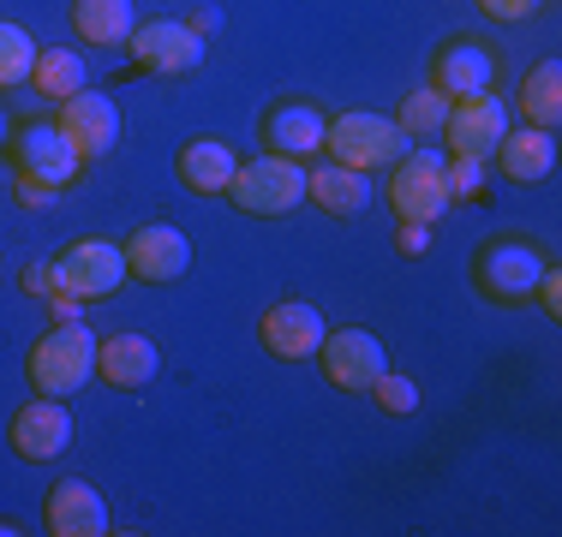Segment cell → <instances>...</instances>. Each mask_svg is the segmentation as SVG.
<instances>
[{"label": "cell", "instance_id": "1", "mask_svg": "<svg viewBox=\"0 0 562 537\" xmlns=\"http://www.w3.org/2000/svg\"><path fill=\"white\" fill-rule=\"evenodd\" d=\"M413 144L401 138V126L390 114H371V107H347V114H336L324 126V156L341 161V168H395L401 156H407Z\"/></svg>", "mask_w": 562, "mask_h": 537}, {"label": "cell", "instance_id": "2", "mask_svg": "<svg viewBox=\"0 0 562 537\" xmlns=\"http://www.w3.org/2000/svg\"><path fill=\"white\" fill-rule=\"evenodd\" d=\"M24 370H31L36 395H55V400L78 395V388L97 376V334H90L85 322H60V329H48L43 341L31 346Z\"/></svg>", "mask_w": 562, "mask_h": 537}, {"label": "cell", "instance_id": "3", "mask_svg": "<svg viewBox=\"0 0 562 537\" xmlns=\"http://www.w3.org/2000/svg\"><path fill=\"white\" fill-rule=\"evenodd\" d=\"M449 156L437 150H407L390 168V209L401 215V221H425L437 227L449 215Z\"/></svg>", "mask_w": 562, "mask_h": 537}, {"label": "cell", "instance_id": "4", "mask_svg": "<svg viewBox=\"0 0 562 537\" xmlns=\"http://www.w3.org/2000/svg\"><path fill=\"white\" fill-rule=\"evenodd\" d=\"M544 268H551V263L539 258V245H532V239L503 233V239H491V245L473 258V287L485 293L491 305H527Z\"/></svg>", "mask_w": 562, "mask_h": 537}, {"label": "cell", "instance_id": "5", "mask_svg": "<svg viewBox=\"0 0 562 537\" xmlns=\"http://www.w3.org/2000/svg\"><path fill=\"white\" fill-rule=\"evenodd\" d=\"M126 287V251L114 239H72V245L55 258V293L78 305H97V299H114Z\"/></svg>", "mask_w": 562, "mask_h": 537}, {"label": "cell", "instance_id": "6", "mask_svg": "<svg viewBox=\"0 0 562 537\" xmlns=\"http://www.w3.org/2000/svg\"><path fill=\"white\" fill-rule=\"evenodd\" d=\"M227 197H234V204L246 209V215H288V209L305 204V168H300L293 156L263 150V156L239 161V173H234V185H227Z\"/></svg>", "mask_w": 562, "mask_h": 537}, {"label": "cell", "instance_id": "7", "mask_svg": "<svg viewBox=\"0 0 562 537\" xmlns=\"http://www.w3.org/2000/svg\"><path fill=\"white\" fill-rule=\"evenodd\" d=\"M12 168L24 173V180H43V185H72L78 168H85V156L66 144V132L55 119H24V126H12Z\"/></svg>", "mask_w": 562, "mask_h": 537}, {"label": "cell", "instance_id": "8", "mask_svg": "<svg viewBox=\"0 0 562 537\" xmlns=\"http://www.w3.org/2000/svg\"><path fill=\"white\" fill-rule=\"evenodd\" d=\"M317 365H324V382H336L341 395H371V382L390 370V353L371 329H329L317 346Z\"/></svg>", "mask_w": 562, "mask_h": 537}, {"label": "cell", "instance_id": "9", "mask_svg": "<svg viewBox=\"0 0 562 537\" xmlns=\"http://www.w3.org/2000/svg\"><path fill=\"white\" fill-rule=\"evenodd\" d=\"M126 48H132V60L156 78H180V72H198V66H204V36L186 19H144Z\"/></svg>", "mask_w": 562, "mask_h": 537}, {"label": "cell", "instance_id": "10", "mask_svg": "<svg viewBox=\"0 0 562 537\" xmlns=\"http://www.w3.org/2000/svg\"><path fill=\"white\" fill-rule=\"evenodd\" d=\"M7 442H12V454H19V460H31V466L60 460V454L72 448V412H66V400L36 395L31 407H19V412H12Z\"/></svg>", "mask_w": 562, "mask_h": 537}, {"label": "cell", "instance_id": "11", "mask_svg": "<svg viewBox=\"0 0 562 537\" xmlns=\"http://www.w3.org/2000/svg\"><path fill=\"white\" fill-rule=\"evenodd\" d=\"M508 126H515L508 102H503V96H491V90H479V96H461V102L449 107L443 144H449V156H479V161H491Z\"/></svg>", "mask_w": 562, "mask_h": 537}, {"label": "cell", "instance_id": "12", "mask_svg": "<svg viewBox=\"0 0 562 537\" xmlns=\"http://www.w3.org/2000/svg\"><path fill=\"white\" fill-rule=\"evenodd\" d=\"M55 126L66 132V144L90 161V156H109L120 144V107H114V96H102V90L85 84L78 96L55 102Z\"/></svg>", "mask_w": 562, "mask_h": 537}, {"label": "cell", "instance_id": "13", "mask_svg": "<svg viewBox=\"0 0 562 537\" xmlns=\"http://www.w3.org/2000/svg\"><path fill=\"white\" fill-rule=\"evenodd\" d=\"M120 251H126V275L150 281V287H168V281H180L186 268H192V239L168 221H150V227H138V233H126Z\"/></svg>", "mask_w": 562, "mask_h": 537}, {"label": "cell", "instance_id": "14", "mask_svg": "<svg viewBox=\"0 0 562 537\" xmlns=\"http://www.w3.org/2000/svg\"><path fill=\"white\" fill-rule=\"evenodd\" d=\"M258 334H263V353H270V358H288V365H300V358H317V346H324L329 322H324V311H317V305L281 299V305H270V311H263Z\"/></svg>", "mask_w": 562, "mask_h": 537}, {"label": "cell", "instance_id": "15", "mask_svg": "<svg viewBox=\"0 0 562 537\" xmlns=\"http://www.w3.org/2000/svg\"><path fill=\"white\" fill-rule=\"evenodd\" d=\"M431 84L443 90L449 102L479 96V90L497 84V54H491V43H479V36H454V43L437 48V60H431Z\"/></svg>", "mask_w": 562, "mask_h": 537}, {"label": "cell", "instance_id": "16", "mask_svg": "<svg viewBox=\"0 0 562 537\" xmlns=\"http://www.w3.org/2000/svg\"><path fill=\"white\" fill-rule=\"evenodd\" d=\"M43 519L55 537H102L109 532V502L97 495V483L60 478L55 490L43 495Z\"/></svg>", "mask_w": 562, "mask_h": 537}, {"label": "cell", "instance_id": "17", "mask_svg": "<svg viewBox=\"0 0 562 537\" xmlns=\"http://www.w3.org/2000/svg\"><path fill=\"white\" fill-rule=\"evenodd\" d=\"M156 370H162V353H156L150 334H109V341H97V376L120 395H138L144 382H156Z\"/></svg>", "mask_w": 562, "mask_h": 537}, {"label": "cell", "instance_id": "18", "mask_svg": "<svg viewBox=\"0 0 562 537\" xmlns=\"http://www.w3.org/2000/svg\"><path fill=\"white\" fill-rule=\"evenodd\" d=\"M324 107H312V102H281L263 114V150H276V156H293V161H305V156H324Z\"/></svg>", "mask_w": 562, "mask_h": 537}, {"label": "cell", "instance_id": "19", "mask_svg": "<svg viewBox=\"0 0 562 537\" xmlns=\"http://www.w3.org/2000/svg\"><path fill=\"white\" fill-rule=\"evenodd\" d=\"M173 173H180V185L198 197H227V185H234V173H239V156H234V144H222V138H192L173 156Z\"/></svg>", "mask_w": 562, "mask_h": 537}, {"label": "cell", "instance_id": "20", "mask_svg": "<svg viewBox=\"0 0 562 537\" xmlns=\"http://www.w3.org/2000/svg\"><path fill=\"white\" fill-rule=\"evenodd\" d=\"M503 168V180H515V185H532V180H544V173L557 168V132H544V126H508L503 132V144H497V156H491Z\"/></svg>", "mask_w": 562, "mask_h": 537}, {"label": "cell", "instance_id": "21", "mask_svg": "<svg viewBox=\"0 0 562 537\" xmlns=\"http://www.w3.org/2000/svg\"><path fill=\"white\" fill-rule=\"evenodd\" d=\"M305 197L329 215H359L371 204V180L359 168H341V161H317V168H305Z\"/></svg>", "mask_w": 562, "mask_h": 537}, {"label": "cell", "instance_id": "22", "mask_svg": "<svg viewBox=\"0 0 562 537\" xmlns=\"http://www.w3.org/2000/svg\"><path fill=\"white\" fill-rule=\"evenodd\" d=\"M72 31L85 48H120L138 31V12L132 0H72Z\"/></svg>", "mask_w": 562, "mask_h": 537}, {"label": "cell", "instance_id": "23", "mask_svg": "<svg viewBox=\"0 0 562 537\" xmlns=\"http://www.w3.org/2000/svg\"><path fill=\"white\" fill-rule=\"evenodd\" d=\"M508 114H520L527 126H544V132H557V119H562V66L557 60H539L527 78H520V90H515V107Z\"/></svg>", "mask_w": 562, "mask_h": 537}, {"label": "cell", "instance_id": "24", "mask_svg": "<svg viewBox=\"0 0 562 537\" xmlns=\"http://www.w3.org/2000/svg\"><path fill=\"white\" fill-rule=\"evenodd\" d=\"M449 96L437 84H419L413 96H401V107H395V126H401V138L407 144H431V138H443V126H449Z\"/></svg>", "mask_w": 562, "mask_h": 537}, {"label": "cell", "instance_id": "25", "mask_svg": "<svg viewBox=\"0 0 562 537\" xmlns=\"http://www.w3.org/2000/svg\"><path fill=\"white\" fill-rule=\"evenodd\" d=\"M85 84H90V66H85V54H78V48H43V54H36V72H31L36 96L66 102V96H78Z\"/></svg>", "mask_w": 562, "mask_h": 537}, {"label": "cell", "instance_id": "26", "mask_svg": "<svg viewBox=\"0 0 562 537\" xmlns=\"http://www.w3.org/2000/svg\"><path fill=\"white\" fill-rule=\"evenodd\" d=\"M36 36L24 31V24H12V19H0V90H19V84H31V72H36Z\"/></svg>", "mask_w": 562, "mask_h": 537}, {"label": "cell", "instance_id": "27", "mask_svg": "<svg viewBox=\"0 0 562 537\" xmlns=\"http://www.w3.org/2000/svg\"><path fill=\"white\" fill-rule=\"evenodd\" d=\"M491 185V161L479 156H449V197L454 204H473V197H485Z\"/></svg>", "mask_w": 562, "mask_h": 537}, {"label": "cell", "instance_id": "28", "mask_svg": "<svg viewBox=\"0 0 562 537\" xmlns=\"http://www.w3.org/2000/svg\"><path fill=\"white\" fill-rule=\"evenodd\" d=\"M371 395H378L383 412H395V419H407V412H419V382L401 370H383L378 382H371Z\"/></svg>", "mask_w": 562, "mask_h": 537}, {"label": "cell", "instance_id": "29", "mask_svg": "<svg viewBox=\"0 0 562 537\" xmlns=\"http://www.w3.org/2000/svg\"><path fill=\"white\" fill-rule=\"evenodd\" d=\"M544 0H479V12L485 19H497V24H520V19H532Z\"/></svg>", "mask_w": 562, "mask_h": 537}, {"label": "cell", "instance_id": "30", "mask_svg": "<svg viewBox=\"0 0 562 537\" xmlns=\"http://www.w3.org/2000/svg\"><path fill=\"white\" fill-rule=\"evenodd\" d=\"M532 299H539L551 317H562V275H557V268H544V275H539V287H532Z\"/></svg>", "mask_w": 562, "mask_h": 537}, {"label": "cell", "instance_id": "31", "mask_svg": "<svg viewBox=\"0 0 562 537\" xmlns=\"http://www.w3.org/2000/svg\"><path fill=\"white\" fill-rule=\"evenodd\" d=\"M55 185H43V180H24V173H19V204L24 209H48V204H55Z\"/></svg>", "mask_w": 562, "mask_h": 537}, {"label": "cell", "instance_id": "32", "mask_svg": "<svg viewBox=\"0 0 562 537\" xmlns=\"http://www.w3.org/2000/svg\"><path fill=\"white\" fill-rule=\"evenodd\" d=\"M24 293H36V299H55V263H31V268H24Z\"/></svg>", "mask_w": 562, "mask_h": 537}, {"label": "cell", "instance_id": "33", "mask_svg": "<svg viewBox=\"0 0 562 537\" xmlns=\"http://www.w3.org/2000/svg\"><path fill=\"white\" fill-rule=\"evenodd\" d=\"M401 251H407V258H425V251H431V227H425V221H401Z\"/></svg>", "mask_w": 562, "mask_h": 537}, {"label": "cell", "instance_id": "34", "mask_svg": "<svg viewBox=\"0 0 562 537\" xmlns=\"http://www.w3.org/2000/svg\"><path fill=\"white\" fill-rule=\"evenodd\" d=\"M216 24H222V12H216V7H198V12H192V31H198V36L216 31Z\"/></svg>", "mask_w": 562, "mask_h": 537}, {"label": "cell", "instance_id": "35", "mask_svg": "<svg viewBox=\"0 0 562 537\" xmlns=\"http://www.w3.org/2000/svg\"><path fill=\"white\" fill-rule=\"evenodd\" d=\"M7 144H12V126H7V119H0V150H7Z\"/></svg>", "mask_w": 562, "mask_h": 537}, {"label": "cell", "instance_id": "36", "mask_svg": "<svg viewBox=\"0 0 562 537\" xmlns=\"http://www.w3.org/2000/svg\"><path fill=\"white\" fill-rule=\"evenodd\" d=\"M12 532H19V526H12V519H0V537H12Z\"/></svg>", "mask_w": 562, "mask_h": 537}]
</instances>
